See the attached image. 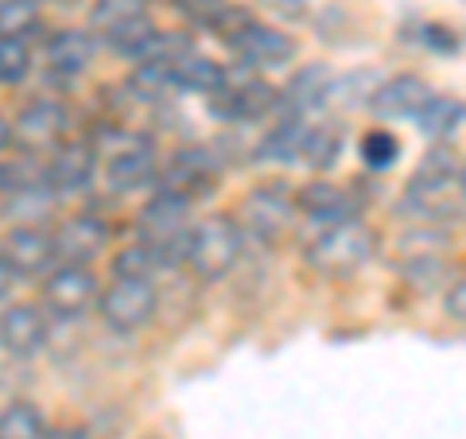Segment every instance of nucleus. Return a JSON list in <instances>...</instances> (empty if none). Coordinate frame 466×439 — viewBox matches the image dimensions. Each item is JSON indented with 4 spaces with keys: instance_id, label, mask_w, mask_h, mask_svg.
I'll return each mask as SVG.
<instances>
[{
    "instance_id": "nucleus-1",
    "label": "nucleus",
    "mask_w": 466,
    "mask_h": 439,
    "mask_svg": "<svg viewBox=\"0 0 466 439\" xmlns=\"http://www.w3.org/2000/svg\"><path fill=\"white\" fill-rule=\"evenodd\" d=\"M400 214L420 226H451L462 222V159L451 144L435 140L420 159L412 179L404 183Z\"/></svg>"
},
{
    "instance_id": "nucleus-2",
    "label": "nucleus",
    "mask_w": 466,
    "mask_h": 439,
    "mask_svg": "<svg viewBox=\"0 0 466 439\" xmlns=\"http://www.w3.org/2000/svg\"><path fill=\"white\" fill-rule=\"evenodd\" d=\"M191 202L175 191H159L144 202L137 214V238L144 249H152L159 269H179L187 257V233H191Z\"/></svg>"
},
{
    "instance_id": "nucleus-3",
    "label": "nucleus",
    "mask_w": 466,
    "mask_h": 439,
    "mask_svg": "<svg viewBox=\"0 0 466 439\" xmlns=\"http://www.w3.org/2000/svg\"><path fill=\"white\" fill-rule=\"evenodd\" d=\"M377 253V233L361 222V218H346V222L323 226L311 238V245L303 249L308 265L319 276H330V281H346V276L361 272Z\"/></svg>"
},
{
    "instance_id": "nucleus-4",
    "label": "nucleus",
    "mask_w": 466,
    "mask_h": 439,
    "mask_svg": "<svg viewBox=\"0 0 466 439\" xmlns=\"http://www.w3.org/2000/svg\"><path fill=\"white\" fill-rule=\"evenodd\" d=\"M241 260V222L233 214H207L198 226L187 233V257L183 265L191 269L195 281L218 284L233 272V265Z\"/></svg>"
},
{
    "instance_id": "nucleus-5",
    "label": "nucleus",
    "mask_w": 466,
    "mask_h": 439,
    "mask_svg": "<svg viewBox=\"0 0 466 439\" xmlns=\"http://www.w3.org/2000/svg\"><path fill=\"white\" fill-rule=\"evenodd\" d=\"M66 128H70V113L63 101L35 97L16 113V121H8V144H16L24 156H47L66 140Z\"/></svg>"
},
{
    "instance_id": "nucleus-6",
    "label": "nucleus",
    "mask_w": 466,
    "mask_h": 439,
    "mask_svg": "<svg viewBox=\"0 0 466 439\" xmlns=\"http://www.w3.org/2000/svg\"><path fill=\"white\" fill-rule=\"evenodd\" d=\"M156 284L152 281H128V276H116V281L97 296V311L101 323L116 334H137L156 319Z\"/></svg>"
},
{
    "instance_id": "nucleus-7",
    "label": "nucleus",
    "mask_w": 466,
    "mask_h": 439,
    "mask_svg": "<svg viewBox=\"0 0 466 439\" xmlns=\"http://www.w3.org/2000/svg\"><path fill=\"white\" fill-rule=\"evenodd\" d=\"M218 175H222V159L210 148H179L167 156V164H159L156 183L164 187V191H175L187 202H195L214 191Z\"/></svg>"
},
{
    "instance_id": "nucleus-8",
    "label": "nucleus",
    "mask_w": 466,
    "mask_h": 439,
    "mask_svg": "<svg viewBox=\"0 0 466 439\" xmlns=\"http://www.w3.org/2000/svg\"><path fill=\"white\" fill-rule=\"evenodd\" d=\"M39 300L55 319H78L97 300V276L90 265L47 269V281L39 284Z\"/></svg>"
},
{
    "instance_id": "nucleus-9",
    "label": "nucleus",
    "mask_w": 466,
    "mask_h": 439,
    "mask_svg": "<svg viewBox=\"0 0 466 439\" xmlns=\"http://www.w3.org/2000/svg\"><path fill=\"white\" fill-rule=\"evenodd\" d=\"M210 109L222 117L226 125H253V121H265V113L276 109V90L265 78L245 75L233 82V75H226L222 90L210 94Z\"/></svg>"
},
{
    "instance_id": "nucleus-10",
    "label": "nucleus",
    "mask_w": 466,
    "mask_h": 439,
    "mask_svg": "<svg viewBox=\"0 0 466 439\" xmlns=\"http://www.w3.org/2000/svg\"><path fill=\"white\" fill-rule=\"evenodd\" d=\"M226 43H229V51L241 58L245 70H272V66H284L296 58V39L276 32L268 24H257V20L241 24Z\"/></svg>"
},
{
    "instance_id": "nucleus-11",
    "label": "nucleus",
    "mask_w": 466,
    "mask_h": 439,
    "mask_svg": "<svg viewBox=\"0 0 466 439\" xmlns=\"http://www.w3.org/2000/svg\"><path fill=\"white\" fill-rule=\"evenodd\" d=\"M51 249H55L58 265H94L109 249V226L94 214H75L55 226Z\"/></svg>"
},
{
    "instance_id": "nucleus-12",
    "label": "nucleus",
    "mask_w": 466,
    "mask_h": 439,
    "mask_svg": "<svg viewBox=\"0 0 466 439\" xmlns=\"http://www.w3.org/2000/svg\"><path fill=\"white\" fill-rule=\"evenodd\" d=\"M97 175V152L90 148V144H78V140H63L58 148L47 152V164H43V183L58 195H82L90 191Z\"/></svg>"
},
{
    "instance_id": "nucleus-13",
    "label": "nucleus",
    "mask_w": 466,
    "mask_h": 439,
    "mask_svg": "<svg viewBox=\"0 0 466 439\" xmlns=\"http://www.w3.org/2000/svg\"><path fill=\"white\" fill-rule=\"evenodd\" d=\"M291 207H296L299 214H308L319 226H334V222H346V218H358L361 199L354 191H346V187H339V183L311 179V183H303L299 191H291Z\"/></svg>"
},
{
    "instance_id": "nucleus-14",
    "label": "nucleus",
    "mask_w": 466,
    "mask_h": 439,
    "mask_svg": "<svg viewBox=\"0 0 466 439\" xmlns=\"http://www.w3.org/2000/svg\"><path fill=\"white\" fill-rule=\"evenodd\" d=\"M238 218L257 233V238L276 241V238H284V233L291 230L296 207H291V195L280 191V183H272V187H257V191L245 195Z\"/></svg>"
},
{
    "instance_id": "nucleus-15",
    "label": "nucleus",
    "mask_w": 466,
    "mask_h": 439,
    "mask_svg": "<svg viewBox=\"0 0 466 439\" xmlns=\"http://www.w3.org/2000/svg\"><path fill=\"white\" fill-rule=\"evenodd\" d=\"M97 39L90 27H58L43 39V66L55 78H78L86 66L94 63Z\"/></svg>"
},
{
    "instance_id": "nucleus-16",
    "label": "nucleus",
    "mask_w": 466,
    "mask_h": 439,
    "mask_svg": "<svg viewBox=\"0 0 466 439\" xmlns=\"http://www.w3.org/2000/svg\"><path fill=\"white\" fill-rule=\"evenodd\" d=\"M0 257L8 260V269L16 276H43L55 260L51 233L32 222H16L5 238H0Z\"/></svg>"
},
{
    "instance_id": "nucleus-17",
    "label": "nucleus",
    "mask_w": 466,
    "mask_h": 439,
    "mask_svg": "<svg viewBox=\"0 0 466 439\" xmlns=\"http://www.w3.org/2000/svg\"><path fill=\"white\" fill-rule=\"evenodd\" d=\"M0 346L12 358H35L47 346V319L35 303H12L0 311Z\"/></svg>"
},
{
    "instance_id": "nucleus-18",
    "label": "nucleus",
    "mask_w": 466,
    "mask_h": 439,
    "mask_svg": "<svg viewBox=\"0 0 466 439\" xmlns=\"http://www.w3.org/2000/svg\"><path fill=\"white\" fill-rule=\"evenodd\" d=\"M428 97H431V86L420 75H392L381 86H373L366 106L377 121H404V117H416V109Z\"/></svg>"
},
{
    "instance_id": "nucleus-19",
    "label": "nucleus",
    "mask_w": 466,
    "mask_h": 439,
    "mask_svg": "<svg viewBox=\"0 0 466 439\" xmlns=\"http://www.w3.org/2000/svg\"><path fill=\"white\" fill-rule=\"evenodd\" d=\"M106 183L113 191H140V187H152L156 175H159V159L148 144H125V148H116L106 156Z\"/></svg>"
},
{
    "instance_id": "nucleus-20",
    "label": "nucleus",
    "mask_w": 466,
    "mask_h": 439,
    "mask_svg": "<svg viewBox=\"0 0 466 439\" xmlns=\"http://www.w3.org/2000/svg\"><path fill=\"white\" fill-rule=\"evenodd\" d=\"M226 75H229V70L222 63H214V58H207V55H198L195 47L183 51L179 58H171V63H167V86H171V90H183V94L210 97V94H218L226 86Z\"/></svg>"
},
{
    "instance_id": "nucleus-21",
    "label": "nucleus",
    "mask_w": 466,
    "mask_h": 439,
    "mask_svg": "<svg viewBox=\"0 0 466 439\" xmlns=\"http://www.w3.org/2000/svg\"><path fill=\"white\" fill-rule=\"evenodd\" d=\"M330 70L323 63H308L299 66L291 82L284 86V94H276V109L284 117H308L311 109H323V94H327Z\"/></svg>"
},
{
    "instance_id": "nucleus-22",
    "label": "nucleus",
    "mask_w": 466,
    "mask_h": 439,
    "mask_svg": "<svg viewBox=\"0 0 466 439\" xmlns=\"http://www.w3.org/2000/svg\"><path fill=\"white\" fill-rule=\"evenodd\" d=\"M308 117H280L265 140L257 144V159H265V164H296L299 152H303V140H308Z\"/></svg>"
},
{
    "instance_id": "nucleus-23",
    "label": "nucleus",
    "mask_w": 466,
    "mask_h": 439,
    "mask_svg": "<svg viewBox=\"0 0 466 439\" xmlns=\"http://www.w3.org/2000/svg\"><path fill=\"white\" fill-rule=\"evenodd\" d=\"M412 121H416V128L428 140H451L459 133V125H462V97H455V94H431L424 106L416 109Z\"/></svg>"
},
{
    "instance_id": "nucleus-24",
    "label": "nucleus",
    "mask_w": 466,
    "mask_h": 439,
    "mask_svg": "<svg viewBox=\"0 0 466 439\" xmlns=\"http://www.w3.org/2000/svg\"><path fill=\"white\" fill-rule=\"evenodd\" d=\"M152 32H156V20L148 16V12H140V16H128V20L109 27V32H106V47L113 55L128 58V63H137V55L144 51V43L152 39Z\"/></svg>"
},
{
    "instance_id": "nucleus-25",
    "label": "nucleus",
    "mask_w": 466,
    "mask_h": 439,
    "mask_svg": "<svg viewBox=\"0 0 466 439\" xmlns=\"http://www.w3.org/2000/svg\"><path fill=\"white\" fill-rule=\"evenodd\" d=\"M339 152H342V125H311L299 159L315 171H327V168H334Z\"/></svg>"
},
{
    "instance_id": "nucleus-26",
    "label": "nucleus",
    "mask_w": 466,
    "mask_h": 439,
    "mask_svg": "<svg viewBox=\"0 0 466 439\" xmlns=\"http://www.w3.org/2000/svg\"><path fill=\"white\" fill-rule=\"evenodd\" d=\"M0 439H47V420L32 401H12L0 413Z\"/></svg>"
},
{
    "instance_id": "nucleus-27",
    "label": "nucleus",
    "mask_w": 466,
    "mask_h": 439,
    "mask_svg": "<svg viewBox=\"0 0 466 439\" xmlns=\"http://www.w3.org/2000/svg\"><path fill=\"white\" fill-rule=\"evenodd\" d=\"M39 20V0H0V39H27Z\"/></svg>"
},
{
    "instance_id": "nucleus-28",
    "label": "nucleus",
    "mask_w": 466,
    "mask_h": 439,
    "mask_svg": "<svg viewBox=\"0 0 466 439\" xmlns=\"http://www.w3.org/2000/svg\"><path fill=\"white\" fill-rule=\"evenodd\" d=\"M358 152H361V164L370 171H389L400 159V137L389 133V128H370V133L361 137Z\"/></svg>"
},
{
    "instance_id": "nucleus-29",
    "label": "nucleus",
    "mask_w": 466,
    "mask_h": 439,
    "mask_svg": "<svg viewBox=\"0 0 466 439\" xmlns=\"http://www.w3.org/2000/svg\"><path fill=\"white\" fill-rule=\"evenodd\" d=\"M32 70V51L24 39H0V86H16Z\"/></svg>"
},
{
    "instance_id": "nucleus-30",
    "label": "nucleus",
    "mask_w": 466,
    "mask_h": 439,
    "mask_svg": "<svg viewBox=\"0 0 466 439\" xmlns=\"http://www.w3.org/2000/svg\"><path fill=\"white\" fill-rule=\"evenodd\" d=\"M156 269H159V265H156L152 249H144L140 241L128 245V249H121V253L113 257V276H128V281H152Z\"/></svg>"
},
{
    "instance_id": "nucleus-31",
    "label": "nucleus",
    "mask_w": 466,
    "mask_h": 439,
    "mask_svg": "<svg viewBox=\"0 0 466 439\" xmlns=\"http://www.w3.org/2000/svg\"><path fill=\"white\" fill-rule=\"evenodd\" d=\"M144 0H94L90 8V32H109L113 24H121L128 16H140Z\"/></svg>"
},
{
    "instance_id": "nucleus-32",
    "label": "nucleus",
    "mask_w": 466,
    "mask_h": 439,
    "mask_svg": "<svg viewBox=\"0 0 466 439\" xmlns=\"http://www.w3.org/2000/svg\"><path fill=\"white\" fill-rule=\"evenodd\" d=\"M420 43L424 47H431L435 55H459L462 51V36H459V27H451V24H420Z\"/></svg>"
},
{
    "instance_id": "nucleus-33",
    "label": "nucleus",
    "mask_w": 466,
    "mask_h": 439,
    "mask_svg": "<svg viewBox=\"0 0 466 439\" xmlns=\"http://www.w3.org/2000/svg\"><path fill=\"white\" fill-rule=\"evenodd\" d=\"M226 5H229V0H179V8H183L195 24H202V27H214L218 16L226 12Z\"/></svg>"
},
{
    "instance_id": "nucleus-34",
    "label": "nucleus",
    "mask_w": 466,
    "mask_h": 439,
    "mask_svg": "<svg viewBox=\"0 0 466 439\" xmlns=\"http://www.w3.org/2000/svg\"><path fill=\"white\" fill-rule=\"evenodd\" d=\"M265 12H272L276 20H303L308 16V0H257Z\"/></svg>"
},
{
    "instance_id": "nucleus-35",
    "label": "nucleus",
    "mask_w": 466,
    "mask_h": 439,
    "mask_svg": "<svg viewBox=\"0 0 466 439\" xmlns=\"http://www.w3.org/2000/svg\"><path fill=\"white\" fill-rule=\"evenodd\" d=\"M447 315L462 327V319H466V281H462V276H455V281H451V291H447Z\"/></svg>"
},
{
    "instance_id": "nucleus-36",
    "label": "nucleus",
    "mask_w": 466,
    "mask_h": 439,
    "mask_svg": "<svg viewBox=\"0 0 466 439\" xmlns=\"http://www.w3.org/2000/svg\"><path fill=\"white\" fill-rule=\"evenodd\" d=\"M16 281H20V276H16V272H12V269H8V260H5V257H0V300H5V296H8V291H12V288H16Z\"/></svg>"
},
{
    "instance_id": "nucleus-37",
    "label": "nucleus",
    "mask_w": 466,
    "mask_h": 439,
    "mask_svg": "<svg viewBox=\"0 0 466 439\" xmlns=\"http://www.w3.org/2000/svg\"><path fill=\"white\" fill-rule=\"evenodd\" d=\"M5 148H8V121L0 117V152H5Z\"/></svg>"
}]
</instances>
